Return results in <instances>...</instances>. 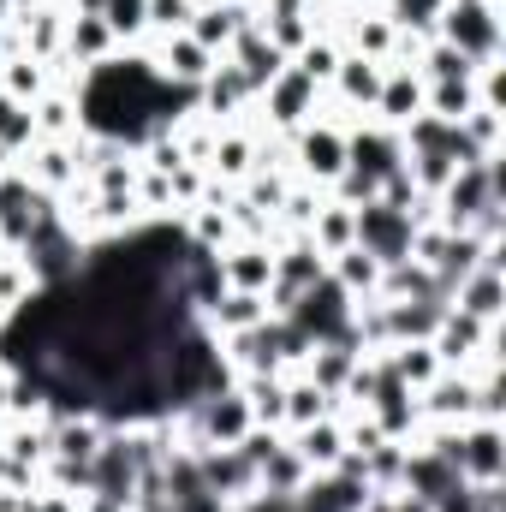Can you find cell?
<instances>
[{"label": "cell", "instance_id": "obj_1", "mask_svg": "<svg viewBox=\"0 0 506 512\" xmlns=\"http://www.w3.org/2000/svg\"><path fill=\"white\" fill-rule=\"evenodd\" d=\"M435 36L447 48H459L471 66H489L506 54L501 36V0H447L441 18H435Z\"/></svg>", "mask_w": 506, "mask_h": 512}, {"label": "cell", "instance_id": "obj_2", "mask_svg": "<svg viewBox=\"0 0 506 512\" xmlns=\"http://www.w3.org/2000/svg\"><path fill=\"white\" fill-rule=\"evenodd\" d=\"M286 167H292V179H304V185H316V191H328L340 173H346V126H334L328 114H316L310 126H298L286 137Z\"/></svg>", "mask_w": 506, "mask_h": 512}, {"label": "cell", "instance_id": "obj_3", "mask_svg": "<svg viewBox=\"0 0 506 512\" xmlns=\"http://www.w3.org/2000/svg\"><path fill=\"white\" fill-rule=\"evenodd\" d=\"M256 108H262V120H256V126H268L274 137H292L298 126H310V120L322 114V90H316L292 60H286V66H280V78H268V84H262Z\"/></svg>", "mask_w": 506, "mask_h": 512}, {"label": "cell", "instance_id": "obj_4", "mask_svg": "<svg viewBox=\"0 0 506 512\" xmlns=\"http://www.w3.org/2000/svg\"><path fill=\"white\" fill-rule=\"evenodd\" d=\"M137 48H143V60H149L167 84H179V90H197V84L215 72V60H221V54H209L191 30H179V36H143Z\"/></svg>", "mask_w": 506, "mask_h": 512}, {"label": "cell", "instance_id": "obj_5", "mask_svg": "<svg viewBox=\"0 0 506 512\" xmlns=\"http://www.w3.org/2000/svg\"><path fill=\"white\" fill-rule=\"evenodd\" d=\"M352 233H358V251H370L387 268V262H405L411 256V215H399V209H387L381 197H370V203H358L352 209Z\"/></svg>", "mask_w": 506, "mask_h": 512}, {"label": "cell", "instance_id": "obj_6", "mask_svg": "<svg viewBox=\"0 0 506 512\" xmlns=\"http://www.w3.org/2000/svg\"><path fill=\"white\" fill-rule=\"evenodd\" d=\"M459 477L465 483H506V429L489 417H471L459 429Z\"/></svg>", "mask_w": 506, "mask_h": 512}, {"label": "cell", "instance_id": "obj_7", "mask_svg": "<svg viewBox=\"0 0 506 512\" xmlns=\"http://www.w3.org/2000/svg\"><path fill=\"white\" fill-rule=\"evenodd\" d=\"M256 90L245 84V72L233 60H215V72L197 84V114H209L215 126H233V120H251Z\"/></svg>", "mask_w": 506, "mask_h": 512}, {"label": "cell", "instance_id": "obj_8", "mask_svg": "<svg viewBox=\"0 0 506 512\" xmlns=\"http://www.w3.org/2000/svg\"><path fill=\"white\" fill-rule=\"evenodd\" d=\"M501 251H489L459 286H453V310H465V316H477V322H489V328H501V310H506V274H501Z\"/></svg>", "mask_w": 506, "mask_h": 512}, {"label": "cell", "instance_id": "obj_9", "mask_svg": "<svg viewBox=\"0 0 506 512\" xmlns=\"http://www.w3.org/2000/svg\"><path fill=\"white\" fill-rule=\"evenodd\" d=\"M197 471H203V489L215 501H227V507H239V501L256 495V465L245 459V447H203Z\"/></svg>", "mask_w": 506, "mask_h": 512}, {"label": "cell", "instance_id": "obj_10", "mask_svg": "<svg viewBox=\"0 0 506 512\" xmlns=\"http://www.w3.org/2000/svg\"><path fill=\"white\" fill-rule=\"evenodd\" d=\"M346 167H352V173H370V179L381 185V173L405 167V143H399V131L376 126V120L346 126Z\"/></svg>", "mask_w": 506, "mask_h": 512}, {"label": "cell", "instance_id": "obj_11", "mask_svg": "<svg viewBox=\"0 0 506 512\" xmlns=\"http://www.w3.org/2000/svg\"><path fill=\"white\" fill-rule=\"evenodd\" d=\"M417 417H423V423H471V417H477V376L441 370L435 382L417 393Z\"/></svg>", "mask_w": 506, "mask_h": 512}, {"label": "cell", "instance_id": "obj_12", "mask_svg": "<svg viewBox=\"0 0 506 512\" xmlns=\"http://www.w3.org/2000/svg\"><path fill=\"white\" fill-rule=\"evenodd\" d=\"M215 262H221L227 292H256V298H268V286H274V245H268V239H233Z\"/></svg>", "mask_w": 506, "mask_h": 512}, {"label": "cell", "instance_id": "obj_13", "mask_svg": "<svg viewBox=\"0 0 506 512\" xmlns=\"http://www.w3.org/2000/svg\"><path fill=\"white\" fill-rule=\"evenodd\" d=\"M417 114H423V78H417V72H405V66H387V72H381V90H376L370 120L399 131L405 120H417Z\"/></svg>", "mask_w": 506, "mask_h": 512}, {"label": "cell", "instance_id": "obj_14", "mask_svg": "<svg viewBox=\"0 0 506 512\" xmlns=\"http://www.w3.org/2000/svg\"><path fill=\"white\" fill-rule=\"evenodd\" d=\"M221 60H233V66L245 72V84H251L256 96H262V84H268V78H280V66H286V54L268 42V30H262V24H245Z\"/></svg>", "mask_w": 506, "mask_h": 512}, {"label": "cell", "instance_id": "obj_15", "mask_svg": "<svg viewBox=\"0 0 506 512\" xmlns=\"http://www.w3.org/2000/svg\"><path fill=\"white\" fill-rule=\"evenodd\" d=\"M78 72H90V66H102V60H114L120 54V42H114V30L102 24V12H72L66 18V48H60Z\"/></svg>", "mask_w": 506, "mask_h": 512}, {"label": "cell", "instance_id": "obj_16", "mask_svg": "<svg viewBox=\"0 0 506 512\" xmlns=\"http://www.w3.org/2000/svg\"><path fill=\"white\" fill-rule=\"evenodd\" d=\"M286 441L298 447V459L310 465V477H328V471L346 459V429H340V417H334V411H328V417H316V423H304V429H292Z\"/></svg>", "mask_w": 506, "mask_h": 512}, {"label": "cell", "instance_id": "obj_17", "mask_svg": "<svg viewBox=\"0 0 506 512\" xmlns=\"http://www.w3.org/2000/svg\"><path fill=\"white\" fill-rule=\"evenodd\" d=\"M459 483V471L447 459H435L429 447H405V471H399V495H417L423 507H435L447 489Z\"/></svg>", "mask_w": 506, "mask_h": 512}, {"label": "cell", "instance_id": "obj_18", "mask_svg": "<svg viewBox=\"0 0 506 512\" xmlns=\"http://www.w3.org/2000/svg\"><path fill=\"white\" fill-rule=\"evenodd\" d=\"M256 24V6L251 0H221V6H197V18H191V36L209 48V54H227L233 48V36Z\"/></svg>", "mask_w": 506, "mask_h": 512}, {"label": "cell", "instance_id": "obj_19", "mask_svg": "<svg viewBox=\"0 0 506 512\" xmlns=\"http://www.w3.org/2000/svg\"><path fill=\"white\" fill-rule=\"evenodd\" d=\"M441 316H447V298H399V304H387V346L429 340Z\"/></svg>", "mask_w": 506, "mask_h": 512}, {"label": "cell", "instance_id": "obj_20", "mask_svg": "<svg viewBox=\"0 0 506 512\" xmlns=\"http://www.w3.org/2000/svg\"><path fill=\"white\" fill-rule=\"evenodd\" d=\"M30 126H36V137H54V143L78 137V131H84V120H78V96L60 90V84H48V90L30 102Z\"/></svg>", "mask_w": 506, "mask_h": 512}, {"label": "cell", "instance_id": "obj_21", "mask_svg": "<svg viewBox=\"0 0 506 512\" xmlns=\"http://www.w3.org/2000/svg\"><path fill=\"white\" fill-rule=\"evenodd\" d=\"M256 322H268V298H256V292H221L209 310H203V328L221 340V334H239V328H256Z\"/></svg>", "mask_w": 506, "mask_h": 512}, {"label": "cell", "instance_id": "obj_22", "mask_svg": "<svg viewBox=\"0 0 506 512\" xmlns=\"http://www.w3.org/2000/svg\"><path fill=\"white\" fill-rule=\"evenodd\" d=\"M310 483V465L298 459V447L292 441H280L274 453H262L256 459V489H268V495H298Z\"/></svg>", "mask_w": 506, "mask_h": 512}, {"label": "cell", "instance_id": "obj_23", "mask_svg": "<svg viewBox=\"0 0 506 512\" xmlns=\"http://www.w3.org/2000/svg\"><path fill=\"white\" fill-rule=\"evenodd\" d=\"M376 298H387V304H399V298H447L441 292V280L423 268V262H387L381 268V280H376Z\"/></svg>", "mask_w": 506, "mask_h": 512}, {"label": "cell", "instance_id": "obj_24", "mask_svg": "<svg viewBox=\"0 0 506 512\" xmlns=\"http://www.w3.org/2000/svg\"><path fill=\"white\" fill-rule=\"evenodd\" d=\"M358 358H364V352H352V346H316L298 370L322 387L328 399H340V393H346V382H352V370H358Z\"/></svg>", "mask_w": 506, "mask_h": 512}, {"label": "cell", "instance_id": "obj_25", "mask_svg": "<svg viewBox=\"0 0 506 512\" xmlns=\"http://www.w3.org/2000/svg\"><path fill=\"white\" fill-rule=\"evenodd\" d=\"M304 239H310L322 256L352 251V245H358V233H352V209H346V203H334V197H322V209H316V221L304 227Z\"/></svg>", "mask_w": 506, "mask_h": 512}, {"label": "cell", "instance_id": "obj_26", "mask_svg": "<svg viewBox=\"0 0 506 512\" xmlns=\"http://www.w3.org/2000/svg\"><path fill=\"white\" fill-rule=\"evenodd\" d=\"M381 358H387V370H393L399 382L411 387V393H423V387L441 376V358H435V346H429V340H411V346H387Z\"/></svg>", "mask_w": 506, "mask_h": 512}, {"label": "cell", "instance_id": "obj_27", "mask_svg": "<svg viewBox=\"0 0 506 512\" xmlns=\"http://www.w3.org/2000/svg\"><path fill=\"white\" fill-rule=\"evenodd\" d=\"M0 90H6L12 102H24V108H30V102L48 90V66H42V60H30V54H18V48H6V54H0Z\"/></svg>", "mask_w": 506, "mask_h": 512}, {"label": "cell", "instance_id": "obj_28", "mask_svg": "<svg viewBox=\"0 0 506 512\" xmlns=\"http://www.w3.org/2000/svg\"><path fill=\"white\" fill-rule=\"evenodd\" d=\"M328 411H334V399L322 387L310 382L304 370H286V435L304 429V423H316V417H328Z\"/></svg>", "mask_w": 506, "mask_h": 512}, {"label": "cell", "instance_id": "obj_29", "mask_svg": "<svg viewBox=\"0 0 506 512\" xmlns=\"http://www.w3.org/2000/svg\"><path fill=\"white\" fill-rule=\"evenodd\" d=\"M417 78H423V84H453V78H477V66H471L459 48H447L441 36H429L423 54H417Z\"/></svg>", "mask_w": 506, "mask_h": 512}, {"label": "cell", "instance_id": "obj_30", "mask_svg": "<svg viewBox=\"0 0 506 512\" xmlns=\"http://www.w3.org/2000/svg\"><path fill=\"white\" fill-rule=\"evenodd\" d=\"M328 274H334V286H346L352 298H370L376 292V280H381V262L370 251H340V256H328Z\"/></svg>", "mask_w": 506, "mask_h": 512}, {"label": "cell", "instance_id": "obj_31", "mask_svg": "<svg viewBox=\"0 0 506 512\" xmlns=\"http://www.w3.org/2000/svg\"><path fill=\"white\" fill-rule=\"evenodd\" d=\"M471 108H477V90H471V78H453V84H423V114H435V120L459 126Z\"/></svg>", "mask_w": 506, "mask_h": 512}, {"label": "cell", "instance_id": "obj_32", "mask_svg": "<svg viewBox=\"0 0 506 512\" xmlns=\"http://www.w3.org/2000/svg\"><path fill=\"white\" fill-rule=\"evenodd\" d=\"M340 54H346V48H340L334 36H310V42L292 54V66H298L316 90H328V84H334V72H340Z\"/></svg>", "mask_w": 506, "mask_h": 512}, {"label": "cell", "instance_id": "obj_33", "mask_svg": "<svg viewBox=\"0 0 506 512\" xmlns=\"http://www.w3.org/2000/svg\"><path fill=\"white\" fill-rule=\"evenodd\" d=\"M102 24L114 30L120 48H137V42L149 36V24H143V0H102Z\"/></svg>", "mask_w": 506, "mask_h": 512}, {"label": "cell", "instance_id": "obj_34", "mask_svg": "<svg viewBox=\"0 0 506 512\" xmlns=\"http://www.w3.org/2000/svg\"><path fill=\"white\" fill-rule=\"evenodd\" d=\"M191 18H197V0H143L149 36H179V30H191Z\"/></svg>", "mask_w": 506, "mask_h": 512}, {"label": "cell", "instance_id": "obj_35", "mask_svg": "<svg viewBox=\"0 0 506 512\" xmlns=\"http://www.w3.org/2000/svg\"><path fill=\"white\" fill-rule=\"evenodd\" d=\"M0 143H6L12 155H24V149L36 143V126H30V108H24V102H12L6 90H0Z\"/></svg>", "mask_w": 506, "mask_h": 512}, {"label": "cell", "instance_id": "obj_36", "mask_svg": "<svg viewBox=\"0 0 506 512\" xmlns=\"http://www.w3.org/2000/svg\"><path fill=\"white\" fill-rule=\"evenodd\" d=\"M18 512H78V495H60V489L36 483L30 495H18Z\"/></svg>", "mask_w": 506, "mask_h": 512}, {"label": "cell", "instance_id": "obj_37", "mask_svg": "<svg viewBox=\"0 0 506 512\" xmlns=\"http://www.w3.org/2000/svg\"><path fill=\"white\" fill-rule=\"evenodd\" d=\"M429 512H477V489L459 477V483H453V489H447V495H441V501H435Z\"/></svg>", "mask_w": 506, "mask_h": 512}, {"label": "cell", "instance_id": "obj_38", "mask_svg": "<svg viewBox=\"0 0 506 512\" xmlns=\"http://www.w3.org/2000/svg\"><path fill=\"white\" fill-rule=\"evenodd\" d=\"M6 417H12V370L0 364V423H6Z\"/></svg>", "mask_w": 506, "mask_h": 512}, {"label": "cell", "instance_id": "obj_39", "mask_svg": "<svg viewBox=\"0 0 506 512\" xmlns=\"http://www.w3.org/2000/svg\"><path fill=\"white\" fill-rule=\"evenodd\" d=\"M328 6H340V12H364V6H381V0H328Z\"/></svg>", "mask_w": 506, "mask_h": 512}, {"label": "cell", "instance_id": "obj_40", "mask_svg": "<svg viewBox=\"0 0 506 512\" xmlns=\"http://www.w3.org/2000/svg\"><path fill=\"white\" fill-rule=\"evenodd\" d=\"M12 167H18V155H12V149L0 143V173H12Z\"/></svg>", "mask_w": 506, "mask_h": 512}, {"label": "cell", "instance_id": "obj_41", "mask_svg": "<svg viewBox=\"0 0 506 512\" xmlns=\"http://www.w3.org/2000/svg\"><path fill=\"white\" fill-rule=\"evenodd\" d=\"M72 12H102V0H72Z\"/></svg>", "mask_w": 506, "mask_h": 512}, {"label": "cell", "instance_id": "obj_42", "mask_svg": "<svg viewBox=\"0 0 506 512\" xmlns=\"http://www.w3.org/2000/svg\"><path fill=\"white\" fill-rule=\"evenodd\" d=\"M197 6H221V0H197Z\"/></svg>", "mask_w": 506, "mask_h": 512}]
</instances>
